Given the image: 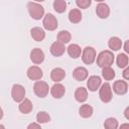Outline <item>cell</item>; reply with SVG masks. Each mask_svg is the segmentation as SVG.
<instances>
[{
    "label": "cell",
    "mask_w": 129,
    "mask_h": 129,
    "mask_svg": "<svg viewBox=\"0 0 129 129\" xmlns=\"http://www.w3.org/2000/svg\"><path fill=\"white\" fill-rule=\"evenodd\" d=\"M114 62V55L110 50H103L97 56V64L100 68L111 67Z\"/></svg>",
    "instance_id": "6da1fadb"
},
{
    "label": "cell",
    "mask_w": 129,
    "mask_h": 129,
    "mask_svg": "<svg viewBox=\"0 0 129 129\" xmlns=\"http://www.w3.org/2000/svg\"><path fill=\"white\" fill-rule=\"evenodd\" d=\"M27 9H28L29 15L35 20H39L44 15V8L38 3L29 2L27 4Z\"/></svg>",
    "instance_id": "7a4b0ae2"
},
{
    "label": "cell",
    "mask_w": 129,
    "mask_h": 129,
    "mask_svg": "<svg viewBox=\"0 0 129 129\" xmlns=\"http://www.w3.org/2000/svg\"><path fill=\"white\" fill-rule=\"evenodd\" d=\"M33 91H34V94L39 97V98H44L46 97V95L48 94V91H49V88H48V85L45 83V82H42V81H37L34 86H33Z\"/></svg>",
    "instance_id": "3957f363"
},
{
    "label": "cell",
    "mask_w": 129,
    "mask_h": 129,
    "mask_svg": "<svg viewBox=\"0 0 129 129\" xmlns=\"http://www.w3.org/2000/svg\"><path fill=\"white\" fill-rule=\"evenodd\" d=\"M11 96H12V99L15 102L20 103L25 97V89H24V87L19 85V84L13 85L12 90H11Z\"/></svg>",
    "instance_id": "277c9868"
},
{
    "label": "cell",
    "mask_w": 129,
    "mask_h": 129,
    "mask_svg": "<svg viewBox=\"0 0 129 129\" xmlns=\"http://www.w3.org/2000/svg\"><path fill=\"white\" fill-rule=\"evenodd\" d=\"M99 97L101 101L104 103H108L112 100V89L109 83H105L102 85L99 91Z\"/></svg>",
    "instance_id": "5b68a950"
},
{
    "label": "cell",
    "mask_w": 129,
    "mask_h": 129,
    "mask_svg": "<svg viewBox=\"0 0 129 129\" xmlns=\"http://www.w3.org/2000/svg\"><path fill=\"white\" fill-rule=\"evenodd\" d=\"M82 59L86 64H92L96 59V50L91 46L85 47L82 52Z\"/></svg>",
    "instance_id": "8992f818"
},
{
    "label": "cell",
    "mask_w": 129,
    "mask_h": 129,
    "mask_svg": "<svg viewBox=\"0 0 129 129\" xmlns=\"http://www.w3.org/2000/svg\"><path fill=\"white\" fill-rule=\"evenodd\" d=\"M43 27L46 30H49V31H52V30L56 29L57 20L51 13H47L44 16V18H43Z\"/></svg>",
    "instance_id": "52a82bcc"
},
{
    "label": "cell",
    "mask_w": 129,
    "mask_h": 129,
    "mask_svg": "<svg viewBox=\"0 0 129 129\" xmlns=\"http://www.w3.org/2000/svg\"><path fill=\"white\" fill-rule=\"evenodd\" d=\"M43 74L40 68H38L37 66H32L27 70V77L32 80V81H37L40 80L42 78Z\"/></svg>",
    "instance_id": "ba28073f"
},
{
    "label": "cell",
    "mask_w": 129,
    "mask_h": 129,
    "mask_svg": "<svg viewBox=\"0 0 129 129\" xmlns=\"http://www.w3.org/2000/svg\"><path fill=\"white\" fill-rule=\"evenodd\" d=\"M30 59L33 63L39 64L44 60V53L40 48H33L30 52Z\"/></svg>",
    "instance_id": "9c48e42d"
},
{
    "label": "cell",
    "mask_w": 129,
    "mask_h": 129,
    "mask_svg": "<svg viewBox=\"0 0 129 129\" xmlns=\"http://www.w3.org/2000/svg\"><path fill=\"white\" fill-rule=\"evenodd\" d=\"M50 93H51V96L55 99H60L64 93H66V89H64V86H62L61 84L59 83H56L54 84L51 89H50Z\"/></svg>",
    "instance_id": "30bf717a"
},
{
    "label": "cell",
    "mask_w": 129,
    "mask_h": 129,
    "mask_svg": "<svg viewBox=\"0 0 129 129\" xmlns=\"http://www.w3.org/2000/svg\"><path fill=\"white\" fill-rule=\"evenodd\" d=\"M101 78L98 76H92L89 78L88 82H87V87L90 91L95 92L99 89V87L101 86Z\"/></svg>",
    "instance_id": "8fae6325"
},
{
    "label": "cell",
    "mask_w": 129,
    "mask_h": 129,
    "mask_svg": "<svg viewBox=\"0 0 129 129\" xmlns=\"http://www.w3.org/2000/svg\"><path fill=\"white\" fill-rule=\"evenodd\" d=\"M113 90L118 95H124L128 91V85L125 81H116L113 85Z\"/></svg>",
    "instance_id": "7c38bea8"
},
{
    "label": "cell",
    "mask_w": 129,
    "mask_h": 129,
    "mask_svg": "<svg viewBox=\"0 0 129 129\" xmlns=\"http://www.w3.org/2000/svg\"><path fill=\"white\" fill-rule=\"evenodd\" d=\"M66 50V47H64V44L59 42V41H55L51 44L50 46V52L53 56H60L61 54H63Z\"/></svg>",
    "instance_id": "4fadbf2b"
},
{
    "label": "cell",
    "mask_w": 129,
    "mask_h": 129,
    "mask_svg": "<svg viewBox=\"0 0 129 129\" xmlns=\"http://www.w3.org/2000/svg\"><path fill=\"white\" fill-rule=\"evenodd\" d=\"M96 13H97V15H98L100 18L105 19V18H107V17L109 16V14H110V8H109V6H108L107 4H105V3H100V4H98L97 7H96Z\"/></svg>",
    "instance_id": "5bb4252c"
},
{
    "label": "cell",
    "mask_w": 129,
    "mask_h": 129,
    "mask_svg": "<svg viewBox=\"0 0 129 129\" xmlns=\"http://www.w3.org/2000/svg\"><path fill=\"white\" fill-rule=\"evenodd\" d=\"M64 77H66V72L61 68H55L50 73V78L55 83H58V82L62 81L64 79Z\"/></svg>",
    "instance_id": "9a60e30c"
},
{
    "label": "cell",
    "mask_w": 129,
    "mask_h": 129,
    "mask_svg": "<svg viewBox=\"0 0 129 129\" xmlns=\"http://www.w3.org/2000/svg\"><path fill=\"white\" fill-rule=\"evenodd\" d=\"M73 77L77 81L82 82V81H84V80L87 79V77H88V71H87V69H85L83 67L76 68L74 70V72H73Z\"/></svg>",
    "instance_id": "2e32d148"
},
{
    "label": "cell",
    "mask_w": 129,
    "mask_h": 129,
    "mask_svg": "<svg viewBox=\"0 0 129 129\" xmlns=\"http://www.w3.org/2000/svg\"><path fill=\"white\" fill-rule=\"evenodd\" d=\"M18 108H19V111H20L21 113H23V114H28V113H30V112L32 111L33 105H32V103H31V101H30L29 99H23V100L20 102Z\"/></svg>",
    "instance_id": "e0dca14e"
},
{
    "label": "cell",
    "mask_w": 129,
    "mask_h": 129,
    "mask_svg": "<svg viewBox=\"0 0 129 129\" xmlns=\"http://www.w3.org/2000/svg\"><path fill=\"white\" fill-rule=\"evenodd\" d=\"M31 36L35 41H42L45 37V32L40 27H33L31 29Z\"/></svg>",
    "instance_id": "ac0fdd59"
},
{
    "label": "cell",
    "mask_w": 129,
    "mask_h": 129,
    "mask_svg": "<svg viewBox=\"0 0 129 129\" xmlns=\"http://www.w3.org/2000/svg\"><path fill=\"white\" fill-rule=\"evenodd\" d=\"M68 53H69V55L71 57L78 58L81 55V53H82V49H81V47L78 44L73 43V44H70L69 45V47H68Z\"/></svg>",
    "instance_id": "d6986e66"
},
{
    "label": "cell",
    "mask_w": 129,
    "mask_h": 129,
    "mask_svg": "<svg viewBox=\"0 0 129 129\" xmlns=\"http://www.w3.org/2000/svg\"><path fill=\"white\" fill-rule=\"evenodd\" d=\"M75 98L80 103L85 102L87 100V98H88V92H87V90L85 88H83V87L78 88L76 90V92H75Z\"/></svg>",
    "instance_id": "ffe728a7"
},
{
    "label": "cell",
    "mask_w": 129,
    "mask_h": 129,
    "mask_svg": "<svg viewBox=\"0 0 129 129\" xmlns=\"http://www.w3.org/2000/svg\"><path fill=\"white\" fill-rule=\"evenodd\" d=\"M69 20L72 23H78L82 20V13L79 9H72L69 13Z\"/></svg>",
    "instance_id": "44dd1931"
},
{
    "label": "cell",
    "mask_w": 129,
    "mask_h": 129,
    "mask_svg": "<svg viewBox=\"0 0 129 129\" xmlns=\"http://www.w3.org/2000/svg\"><path fill=\"white\" fill-rule=\"evenodd\" d=\"M108 45L109 47L112 49V50H119L122 46V41L119 37L117 36H113L110 38L109 42H108Z\"/></svg>",
    "instance_id": "7402d4cb"
},
{
    "label": "cell",
    "mask_w": 129,
    "mask_h": 129,
    "mask_svg": "<svg viewBox=\"0 0 129 129\" xmlns=\"http://www.w3.org/2000/svg\"><path fill=\"white\" fill-rule=\"evenodd\" d=\"M79 112H80V115L83 118H89L93 114V108L88 104H84V105L81 106Z\"/></svg>",
    "instance_id": "603a6c76"
},
{
    "label": "cell",
    "mask_w": 129,
    "mask_h": 129,
    "mask_svg": "<svg viewBox=\"0 0 129 129\" xmlns=\"http://www.w3.org/2000/svg\"><path fill=\"white\" fill-rule=\"evenodd\" d=\"M71 38H72V35H71V33H70L69 31H67V30H61V31H59L58 34H57V41H59V42H61V43H63V44L70 42Z\"/></svg>",
    "instance_id": "cb8c5ba5"
},
{
    "label": "cell",
    "mask_w": 129,
    "mask_h": 129,
    "mask_svg": "<svg viewBox=\"0 0 129 129\" xmlns=\"http://www.w3.org/2000/svg\"><path fill=\"white\" fill-rule=\"evenodd\" d=\"M102 69H103L102 70V76L105 80L111 81L115 78V72L111 67H105V68H102Z\"/></svg>",
    "instance_id": "d4e9b609"
},
{
    "label": "cell",
    "mask_w": 129,
    "mask_h": 129,
    "mask_svg": "<svg viewBox=\"0 0 129 129\" xmlns=\"http://www.w3.org/2000/svg\"><path fill=\"white\" fill-rule=\"evenodd\" d=\"M53 9L57 13H62L67 9V2L64 0H54L53 1Z\"/></svg>",
    "instance_id": "484cf974"
},
{
    "label": "cell",
    "mask_w": 129,
    "mask_h": 129,
    "mask_svg": "<svg viewBox=\"0 0 129 129\" xmlns=\"http://www.w3.org/2000/svg\"><path fill=\"white\" fill-rule=\"evenodd\" d=\"M117 64L121 69H125L128 66V56L125 53H120L117 56Z\"/></svg>",
    "instance_id": "4316f807"
},
{
    "label": "cell",
    "mask_w": 129,
    "mask_h": 129,
    "mask_svg": "<svg viewBox=\"0 0 129 129\" xmlns=\"http://www.w3.org/2000/svg\"><path fill=\"white\" fill-rule=\"evenodd\" d=\"M49 120H50L49 115L46 112H44V111L38 112L37 115H36V121L39 124H41V123H47Z\"/></svg>",
    "instance_id": "83f0119b"
},
{
    "label": "cell",
    "mask_w": 129,
    "mask_h": 129,
    "mask_svg": "<svg viewBox=\"0 0 129 129\" xmlns=\"http://www.w3.org/2000/svg\"><path fill=\"white\" fill-rule=\"evenodd\" d=\"M104 126L107 129H116V128H118V121L115 118H108V119H106Z\"/></svg>",
    "instance_id": "f1b7e54d"
},
{
    "label": "cell",
    "mask_w": 129,
    "mask_h": 129,
    "mask_svg": "<svg viewBox=\"0 0 129 129\" xmlns=\"http://www.w3.org/2000/svg\"><path fill=\"white\" fill-rule=\"evenodd\" d=\"M91 2H92V0H76V3L78 5V7L83 8V9L88 8L91 5Z\"/></svg>",
    "instance_id": "f546056e"
},
{
    "label": "cell",
    "mask_w": 129,
    "mask_h": 129,
    "mask_svg": "<svg viewBox=\"0 0 129 129\" xmlns=\"http://www.w3.org/2000/svg\"><path fill=\"white\" fill-rule=\"evenodd\" d=\"M123 77H124V79L125 80H128L129 79V69L126 67V69L124 70V72H123Z\"/></svg>",
    "instance_id": "4dcf8cb0"
},
{
    "label": "cell",
    "mask_w": 129,
    "mask_h": 129,
    "mask_svg": "<svg viewBox=\"0 0 129 129\" xmlns=\"http://www.w3.org/2000/svg\"><path fill=\"white\" fill-rule=\"evenodd\" d=\"M28 129H31V128H40V124L38 123H31V124H29L28 125V127H27Z\"/></svg>",
    "instance_id": "1f68e13d"
},
{
    "label": "cell",
    "mask_w": 129,
    "mask_h": 129,
    "mask_svg": "<svg viewBox=\"0 0 129 129\" xmlns=\"http://www.w3.org/2000/svg\"><path fill=\"white\" fill-rule=\"evenodd\" d=\"M124 115H125V117H126V119H127V120H129V107H127V108L125 109V112H124Z\"/></svg>",
    "instance_id": "d6a6232c"
},
{
    "label": "cell",
    "mask_w": 129,
    "mask_h": 129,
    "mask_svg": "<svg viewBox=\"0 0 129 129\" xmlns=\"http://www.w3.org/2000/svg\"><path fill=\"white\" fill-rule=\"evenodd\" d=\"M124 49H125V51H126V52H129V42H128V41H126V42H125Z\"/></svg>",
    "instance_id": "836d02e7"
},
{
    "label": "cell",
    "mask_w": 129,
    "mask_h": 129,
    "mask_svg": "<svg viewBox=\"0 0 129 129\" xmlns=\"http://www.w3.org/2000/svg\"><path fill=\"white\" fill-rule=\"evenodd\" d=\"M2 117H3V110H2V108L0 107V120L2 119Z\"/></svg>",
    "instance_id": "e575fe53"
},
{
    "label": "cell",
    "mask_w": 129,
    "mask_h": 129,
    "mask_svg": "<svg viewBox=\"0 0 129 129\" xmlns=\"http://www.w3.org/2000/svg\"><path fill=\"white\" fill-rule=\"evenodd\" d=\"M34 1H36V2H42V1H44V0H34Z\"/></svg>",
    "instance_id": "d590c367"
},
{
    "label": "cell",
    "mask_w": 129,
    "mask_h": 129,
    "mask_svg": "<svg viewBox=\"0 0 129 129\" xmlns=\"http://www.w3.org/2000/svg\"><path fill=\"white\" fill-rule=\"evenodd\" d=\"M95 1H97V2H102V1H104V0H95Z\"/></svg>",
    "instance_id": "8d00e7d4"
},
{
    "label": "cell",
    "mask_w": 129,
    "mask_h": 129,
    "mask_svg": "<svg viewBox=\"0 0 129 129\" xmlns=\"http://www.w3.org/2000/svg\"><path fill=\"white\" fill-rule=\"evenodd\" d=\"M0 128H4V126L3 125H0Z\"/></svg>",
    "instance_id": "74e56055"
}]
</instances>
